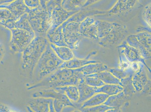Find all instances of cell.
I'll return each mask as SVG.
<instances>
[{"instance_id":"6da1fadb","label":"cell","mask_w":151,"mask_h":112,"mask_svg":"<svg viewBox=\"0 0 151 112\" xmlns=\"http://www.w3.org/2000/svg\"><path fill=\"white\" fill-rule=\"evenodd\" d=\"M85 77L86 76L78 69H58L39 82L28 87L27 89H55L70 85L77 86L85 82Z\"/></svg>"},{"instance_id":"7a4b0ae2","label":"cell","mask_w":151,"mask_h":112,"mask_svg":"<svg viewBox=\"0 0 151 112\" xmlns=\"http://www.w3.org/2000/svg\"><path fill=\"white\" fill-rule=\"evenodd\" d=\"M63 62L51 47L49 43L34 68V81L39 82L57 70Z\"/></svg>"},{"instance_id":"3957f363","label":"cell","mask_w":151,"mask_h":112,"mask_svg":"<svg viewBox=\"0 0 151 112\" xmlns=\"http://www.w3.org/2000/svg\"><path fill=\"white\" fill-rule=\"evenodd\" d=\"M49 43L45 36H35L22 52V69L29 72L32 77L34 68Z\"/></svg>"},{"instance_id":"277c9868","label":"cell","mask_w":151,"mask_h":112,"mask_svg":"<svg viewBox=\"0 0 151 112\" xmlns=\"http://www.w3.org/2000/svg\"><path fill=\"white\" fill-rule=\"evenodd\" d=\"M27 17L35 36H45L52 26L51 13L41 6L30 9Z\"/></svg>"},{"instance_id":"5b68a950","label":"cell","mask_w":151,"mask_h":112,"mask_svg":"<svg viewBox=\"0 0 151 112\" xmlns=\"http://www.w3.org/2000/svg\"><path fill=\"white\" fill-rule=\"evenodd\" d=\"M10 30L12 38L9 46L15 53L22 52L35 37V33L25 30L13 28Z\"/></svg>"},{"instance_id":"8992f818","label":"cell","mask_w":151,"mask_h":112,"mask_svg":"<svg viewBox=\"0 0 151 112\" xmlns=\"http://www.w3.org/2000/svg\"><path fill=\"white\" fill-rule=\"evenodd\" d=\"M81 22H64L62 24V32L64 41L71 50L76 47L77 45L83 37L80 33Z\"/></svg>"},{"instance_id":"52a82bcc","label":"cell","mask_w":151,"mask_h":112,"mask_svg":"<svg viewBox=\"0 0 151 112\" xmlns=\"http://www.w3.org/2000/svg\"><path fill=\"white\" fill-rule=\"evenodd\" d=\"M126 27L120 23L114 22L110 32L104 38L99 40L100 45L105 47H112L120 43L127 34Z\"/></svg>"},{"instance_id":"ba28073f","label":"cell","mask_w":151,"mask_h":112,"mask_svg":"<svg viewBox=\"0 0 151 112\" xmlns=\"http://www.w3.org/2000/svg\"><path fill=\"white\" fill-rule=\"evenodd\" d=\"M120 54H123L125 58L130 62H141L148 69L150 72L151 69L146 65L145 59L138 50L128 44L126 41L123 42L118 46Z\"/></svg>"},{"instance_id":"9c48e42d","label":"cell","mask_w":151,"mask_h":112,"mask_svg":"<svg viewBox=\"0 0 151 112\" xmlns=\"http://www.w3.org/2000/svg\"><path fill=\"white\" fill-rule=\"evenodd\" d=\"M53 99L42 97L33 98L27 103V108L30 111L35 112H55Z\"/></svg>"},{"instance_id":"30bf717a","label":"cell","mask_w":151,"mask_h":112,"mask_svg":"<svg viewBox=\"0 0 151 112\" xmlns=\"http://www.w3.org/2000/svg\"><path fill=\"white\" fill-rule=\"evenodd\" d=\"M79 11H68L62 6L55 7L51 13L52 26L50 30H54L66 21L73 15Z\"/></svg>"},{"instance_id":"8fae6325","label":"cell","mask_w":151,"mask_h":112,"mask_svg":"<svg viewBox=\"0 0 151 112\" xmlns=\"http://www.w3.org/2000/svg\"><path fill=\"white\" fill-rule=\"evenodd\" d=\"M80 33L82 37L99 40L96 20L91 17H86L81 22Z\"/></svg>"},{"instance_id":"7c38bea8","label":"cell","mask_w":151,"mask_h":112,"mask_svg":"<svg viewBox=\"0 0 151 112\" xmlns=\"http://www.w3.org/2000/svg\"><path fill=\"white\" fill-rule=\"evenodd\" d=\"M0 9H8L17 20L24 13H28L30 9L25 4L23 0H15L9 4L0 5Z\"/></svg>"},{"instance_id":"4fadbf2b","label":"cell","mask_w":151,"mask_h":112,"mask_svg":"<svg viewBox=\"0 0 151 112\" xmlns=\"http://www.w3.org/2000/svg\"><path fill=\"white\" fill-rule=\"evenodd\" d=\"M139 69L134 73L132 77V83L136 91H141L149 82L145 69V65L140 62Z\"/></svg>"},{"instance_id":"5bb4252c","label":"cell","mask_w":151,"mask_h":112,"mask_svg":"<svg viewBox=\"0 0 151 112\" xmlns=\"http://www.w3.org/2000/svg\"><path fill=\"white\" fill-rule=\"evenodd\" d=\"M137 1L138 0H117L108 13L114 15L124 13L132 9Z\"/></svg>"},{"instance_id":"9a60e30c","label":"cell","mask_w":151,"mask_h":112,"mask_svg":"<svg viewBox=\"0 0 151 112\" xmlns=\"http://www.w3.org/2000/svg\"><path fill=\"white\" fill-rule=\"evenodd\" d=\"M46 37L50 43L58 46L68 47L64 41L61 26L54 30H49L46 34Z\"/></svg>"},{"instance_id":"2e32d148","label":"cell","mask_w":151,"mask_h":112,"mask_svg":"<svg viewBox=\"0 0 151 112\" xmlns=\"http://www.w3.org/2000/svg\"><path fill=\"white\" fill-rule=\"evenodd\" d=\"M90 5V0H65L62 4L63 9L68 11H79Z\"/></svg>"},{"instance_id":"e0dca14e","label":"cell","mask_w":151,"mask_h":112,"mask_svg":"<svg viewBox=\"0 0 151 112\" xmlns=\"http://www.w3.org/2000/svg\"><path fill=\"white\" fill-rule=\"evenodd\" d=\"M2 26L9 30L13 28H19L25 30L30 32L34 33L29 22L27 13L22 15L17 21L14 22L6 23Z\"/></svg>"},{"instance_id":"ac0fdd59","label":"cell","mask_w":151,"mask_h":112,"mask_svg":"<svg viewBox=\"0 0 151 112\" xmlns=\"http://www.w3.org/2000/svg\"><path fill=\"white\" fill-rule=\"evenodd\" d=\"M130 98L123 91L116 95L109 96L103 104L111 107L120 108Z\"/></svg>"},{"instance_id":"d6986e66","label":"cell","mask_w":151,"mask_h":112,"mask_svg":"<svg viewBox=\"0 0 151 112\" xmlns=\"http://www.w3.org/2000/svg\"><path fill=\"white\" fill-rule=\"evenodd\" d=\"M79 91V99L77 103H82L97 94L96 87H93L83 83L77 86Z\"/></svg>"},{"instance_id":"ffe728a7","label":"cell","mask_w":151,"mask_h":112,"mask_svg":"<svg viewBox=\"0 0 151 112\" xmlns=\"http://www.w3.org/2000/svg\"><path fill=\"white\" fill-rule=\"evenodd\" d=\"M108 69L107 65L99 62L88 64L78 69L86 76L108 70Z\"/></svg>"},{"instance_id":"44dd1931","label":"cell","mask_w":151,"mask_h":112,"mask_svg":"<svg viewBox=\"0 0 151 112\" xmlns=\"http://www.w3.org/2000/svg\"><path fill=\"white\" fill-rule=\"evenodd\" d=\"M50 45L58 58L64 62L70 60L74 58L73 52L69 47L57 46L50 43Z\"/></svg>"},{"instance_id":"7402d4cb","label":"cell","mask_w":151,"mask_h":112,"mask_svg":"<svg viewBox=\"0 0 151 112\" xmlns=\"http://www.w3.org/2000/svg\"><path fill=\"white\" fill-rule=\"evenodd\" d=\"M106 13L107 12L105 11L98 10L86 11L81 10L71 16L65 22L67 23L71 22H81L86 17H91V16L92 15L104 14Z\"/></svg>"},{"instance_id":"603a6c76","label":"cell","mask_w":151,"mask_h":112,"mask_svg":"<svg viewBox=\"0 0 151 112\" xmlns=\"http://www.w3.org/2000/svg\"><path fill=\"white\" fill-rule=\"evenodd\" d=\"M98 62L97 61L89 60L79 59L77 58H73L70 60L64 61L63 64L59 67V69L66 68V69H79L85 65L91 63Z\"/></svg>"},{"instance_id":"cb8c5ba5","label":"cell","mask_w":151,"mask_h":112,"mask_svg":"<svg viewBox=\"0 0 151 112\" xmlns=\"http://www.w3.org/2000/svg\"><path fill=\"white\" fill-rule=\"evenodd\" d=\"M109 96V95L102 93L96 94L86 101L82 103L81 109L93 107L102 104L105 102Z\"/></svg>"},{"instance_id":"d4e9b609","label":"cell","mask_w":151,"mask_h":112,"mask_svg":"<svg viewBox=\"0 0 151 112\" xmlns=\"http://www.w3.org/2000/svg\"><path fill=\"white\" fill-rule=\"evenodd\" d=\"M126 41L128 44L135 48L141 53L143 58L145 59L151 58V53L147 51L137 40L135 35H129L127 38Z\"/></svg>"},{"instance_id":"484cf974","label":"cell","mask_w":151,"mask_h":112,"mask_svg":"<svg viewBox=\"0 0 151 112\" xmlns=\"http://www.w3.org/2000/svg\"><path fill=\"white\" fill-rule=\"evenodd\" d=\"M96 23L97 25L99 40L104 38L110 32L114 24V22L111 23L99 20H96Z\"/></svg>"},{"instance_id":"4316f807","label":"cell","mask_w":151,"mask_h":112,"mask_svg":"<svg viewBox=\"0 0 151 112\" xmlns=\"http://www.w3.org/2000/svg\"><path fill=\"white\" fill-rule=\"evenodd\" d=\"M88 76L98 78L105 84H119L121 86L120 80L115 77L108 70H106L94 74L89 75Z\"/></svg>"},{"instance_id":"83f0119b","label":"cell","mask_w":151,"mask_h":112,"mask_svg":"<svg viewBox=\"0 0 151 112\" xmlns=\"http://www.w3.org/2000/svg\"><path fill=\"white\" fill-rule=\"evenodd\" d=\"M55 89L61 90L64 91L67 97L71 102L77 103L79 99V91L77 86L70 85L65 86L58 87Z\"/></svg>"},{"instance_id":"f1b7e54d","label":"cell","mask_w":151,"mask_h":112,"mask_svg":"<svg viewBox=\"0 0 151 112\" xmlns=\"http://www.w3.org/2000/svg\"><path fill=\"white\" fill-rule=\"evenodd\" d=\"M123 87L119 84H105L97 87L96 93H102L109 96L116 95L123 91Z\"/></svg>"},{"instance_id":"f546056e","label":"cell","mask_w":151,"mask_h":112,"mask_svg":"<svg viewBox=\"0 0 151 112\" xmlns=\"http://www.w3.org/2000/svg\"><path fill=\"white\" fill-rule=\"evenodd\" d=\"M134 74H131L120 80L121 86L123 87V91L125 95L129 97L135 93L136 91L132 83V77Z\"/></svg>"},{"instance_id":"4dcf8cb0","label":"cell","mask_w":151,"mask_h":112,"mask_svg":"<svg viewBox=\"0 0 151 112\" xmlns=\"http://www.w3.org/2000/svg\"><path fill=\"white\" fill-rule=\"evenodd\" d=\"M139 43L145 48L147 51L151 53V36L150 33L139 32L135 35Z\"/></svg>"},{"instance_id":"1f68e13d","label":"cell","mask_w":151,"mask_h":112,"mask_svg":"<svg viewBox=\"0 0 151 112\" xmlns=\"http://www.w3.org/2000/svg\"><path fill=\"white\" fill-rule=\"evenodd\" d=\"M108 71L119 80L124 79L131 74H134L135 72L133 71L131 67L126 69H123L119 68H112L108 69Z\"/></svg>"},{"instance_id":"d6a6232c","label":"cell","mask_w":151,"mask_h":112,"mask_svg":"<svg viewBox=\"0 0 151 112\" xmlns=\"http://www.w3.org/2000/svg\"><path fill=\"white\" fill-rule=\"evenodd\" d=\"M17 20L12 13L6 9H0V23L1 25Z\"/></svg>"},{"instance_id":"836d02e7","label":"cell","mask_w":151,"mask_h":112,"mask_svg":"<svg viewBox=\"0 0 151 112\" xmlns=\"http://www.w3.org/2000/svg\"><path fill=\"white\" fill-rule=\"evenodd\" d=\"M85 83L91 86L96 87L102 86L105 84L98 78L88 75L85 77Z\"/></svg>"},{"instance_id":"e575fe53","label":"cell","mask_w":151,"mask_h":112,"mask_svg":"<svg viewBox=\"0 0 151 112\" xmlns=\"http://www.w3.org/2000/svg\"><path fill=\"white\" fill-rule=\"evenodd\" d=\"M112 108H114L102 104L93 107L80 109V110L82 112H107V111Z\"/></svg>"},{"instance_id":"d590c367","label":"cell","mask_w":151,"mask_h":112,"mask_svg":"<svg viewBox=\"0 0 151 112\" xmlns=\"http://www.w3.org/2000/svg\"><path fill=\"white\" fill-rule=\"evenodd\" d=\"M151 3H149L144 8L142 13L143 18L149 27H151Z\"/></svg>"},{"instance_id":"8d00e7d4","label":"cell","mask_w":151,"mask_h":112,"mask_svg":"<svg viewBox=\"0 0 151 112\" xmlns=\"http://www.w3.org/2000/svg\"><path fill=\"white\" fill-rule=\"evenodd\" d=\"M63 0H49L46 5V9L52 13V11L55 7L62 6Z\"/></svg>"},{"instance_id":"74e56055","label":"cell","mask_w":151,"mask_h":112,"mask_svg":"<svg viewBox=\"0 0 151 112\" xmlns=\"http://www.w3.org/2000/svg\"><path fill=\"white\" fill-rule=\"evenodd\" d=\"M25 4L30 8L34 9L40 6L39 0H23Z\"/></svg>"},{"instance_id":"f35d334b","label":"cell","mask_w":151,"mask_h":112,"mask_svg":"<svg viewBox=\"0 0 151 112\" xmlns=\"http://www.w3.org/2000/svg\"><path fill=\"white\" fill-rule=\"evenodd\" d=\"M150 89L151 81L150 80H149L141 91L144 94L147 93L149 92V91H150Z\"/></svg>"},{"instance_id":"ab89813d","label":"cell","mask_w":151,"mask_h":112,"mask_svg":"<svg viewBox=\"0 0 151 112\" xmlns=\"http://www.w3.org/2000/svg\"><path fill=\"white\" fill-rule=\"evenodd\" d=\"M137 62H132V64L130 66V67L134 72H137L139 69V64H138Z\"/></svg>"},{"instance_id":"60d3db41","label":"cell","mask_w":151,"mask_h":112,"mask_svg":"<svg viewBox=\"0 0 151 112\" xmlns=\"http://www.w3.org/2000/svg\"><path fill=\"white\" fill-rule=\"evenodd\" d=\"M10 111L7 106L0 103V112H10Z\"/></svg>"},{"instance_id":"b9f144b4","label":"cell","mask_w":151,"mask_h":112,"mask_svg":"<svg viewBox=\"0 0 151 112\" xmlns=\"http://www.w3.org/2000/svg\"><path fill=\"white\" fill-rule=\"evenodd\" d=\"M49 0H39L40 6L44 9H46V5Z\"/></svg>"},{"instance_id":"7bdbcfd3","label":"cell","mask_w":151,"mask_h":112,"mask_svg":"<svg viewBox=\"0 0 151 112\" xmlns=\"http://www.w3.org/2000/svg\"><path fill=\"white\" fill-rule=\"evenodd\" d=\"M14 1L15 0H0V5L7 4Z\"/></svg>"},{"instance_id":"ee69618b","label":"cell","mask_w":151,"mask_h":112,"mask_svg":"<svg viewBox=\"0 0 151 112\" xmlns=\"http://www.w3.org/2000/svg\"><path fill=\"white\" fill-rule=\"evenodd\" d=\"M65 1V0H63V1L62 3H63V2H64V1Z\"/></svg>"}]
</instances>
